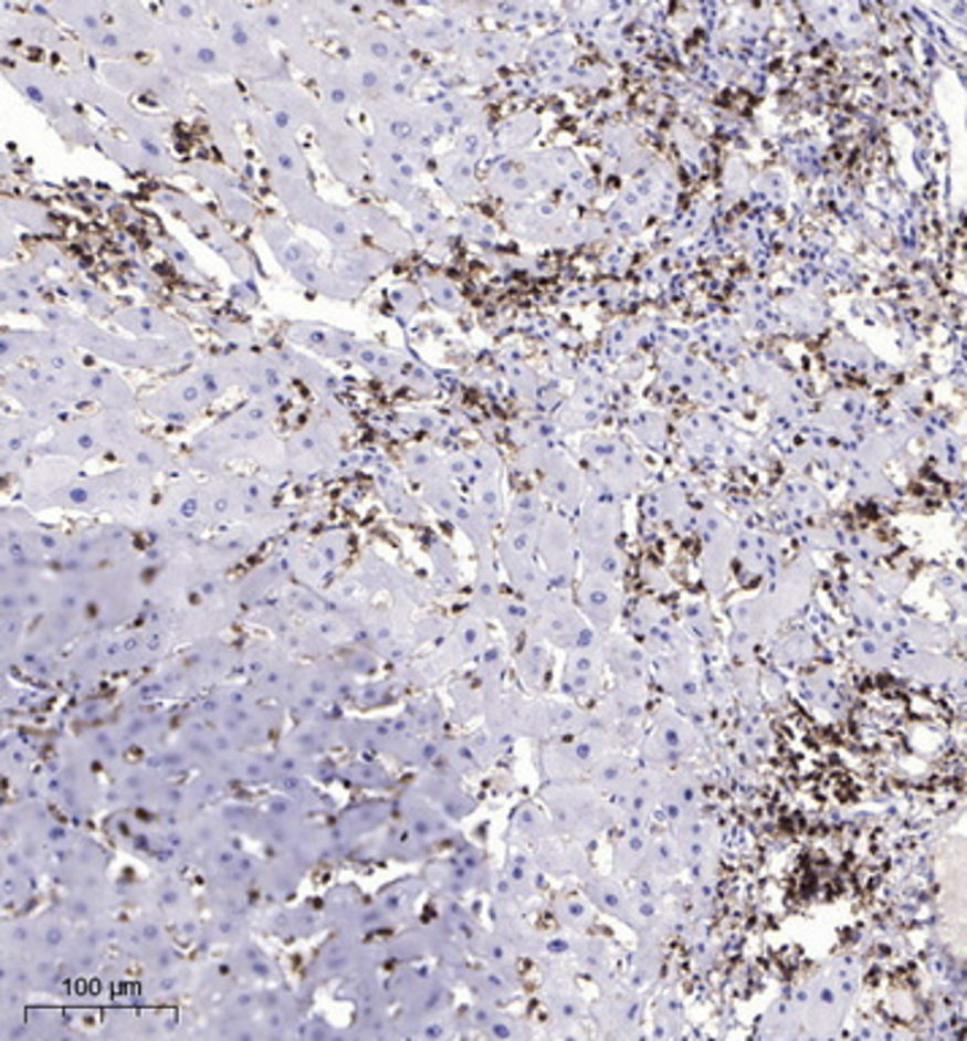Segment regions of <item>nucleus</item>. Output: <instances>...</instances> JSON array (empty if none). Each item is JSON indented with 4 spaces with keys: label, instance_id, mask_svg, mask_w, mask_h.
Here are the masks:
<instances>
[{
    "label": "nucleus",
    "instance_id": "423d86ee",
    "mask_svg": "<svg viewBox=\"0 0 967 1041\" xmlns=\"http://www.w3.org/2000/svg\"><path fill=\"white\" fill-rule=\"evenodd\" d=\"M287 337L293 339L296 345L306 347L312 353H320V356L334 358V361H358V353L364 347V339L353 337V334L341 332V328L328 326V323H315V320H296L291 323L287 328Z\"/></svg>",
    "mask_w": 967,
    "mask_h": 1041
},
{
    "label": "nucleus",
    "instance_id": "f8f14e48",
    "mask_svg": "<svg viewBox=\"0 0 967 1041\" xmlns=\"http://www.w3.org/2000/svg\"><path fill=\"white\" fill-rule=\"evenodd\" d=\"M250 14L266 39L282 41L291 50L306 46L302 39V20H298L296 9H291V6H252Z\"/></svg>",
    "mask_w": 967,
    "mask_h": 1041
},
{
    "label": "nucleus",
    "instance_id": "9b49d317",
    "mask_svg": "<svg viewBox=\"0 0 967 1041\" xmlns=\"http://www.w3.org/2000/svg\"><path fill=\"white\" fill-rule=\"evenodd\" d=\"M390 259H393V255L386 253L382 248H364V244H358V248H353V250L334 253L332 269L339 274V277L350 280V283L366 285L371 277L386 272V269L390 266Z\"/></svg>",
    "mask_w": 967,
    "mask_h": 1041
},
{
    "label": "nucleus",
    "instance_id": "39448f33",
    "mask_svg": "<svg viewBox=\"0 0 967 1041\" xmlns=\"http://www.w3.org/2000/svg\"><path fill=\"white\" fill-rule=\"evenodd\" d=\"M207 402V393H203L201 382H198L193 372L177 375L174 380H168L164 388H158V391L149 393L147 399H141V407L153 410L158 418H166V421L182 423L198 416L196 410H201Z\"/></svg>",
    "mask_w": 967,
    "mask_h": 1041
},
{
    "label": "nucleus",
    "instance_id": "5701e85b",
    "mask_svg": "<svg viewBox=\"0 0 967 1041\" xmlns=\"http://www.w3.org/2000/svg\"><path fill=\"white\" fill-rule=\"evenodd\" d=\"M198 318L207 323V326L212 328L214 334H220L222 339H228V343H231L233 347H248V350H250V345L255 343V332H250V328L242 326V323L228 320L225 315L207 313V309H198Z\"/></svg>",
    "mask_w": 967,
    "mask_h": 1041
},
{
    "label": "nucleus",
    "instance_id": "0eeeda50",
    "mask_svg": "<svg viewBox=\"0 0 967 1041\" xmlns=\"http://www.w3.org/2000/svg\"><path fill=\"white\" fill-rule=\"evenodd\" d=\"M237 71L231 52L218 39V33L190 30L188 33V74L193 76H225Z\"/></svg>",
    "mask_w": 967,
    "mask_h": 1041
},
{
    "label": "nucleus",
    "instance_id": "393cba45",
    "mask_svg": "<svg viewBox=\"0 0 967 1041\" xmlns=\"http://www.w3.org/2000/svg\"><path fill=\"white\" fill-rule=\"evenodd\" d=\"M257 231H261L263 242H266V248L272 250L274 259L282 253V250L287 248V244L293 242V239H296V233H293L291 223H287V220H282V218H263L261 223H257Z\"/></svg>",
    "mask_w": 967,
    "mask_h": 1041
},
{
    "label": "nucleus",
    "instance_id": "f3484780",
    "mask_svg": "<svg viewBox=\"0 0 967 1041\" xmlns=\"http://www.w3.org/2000/svg\"><path fill=\"white\" fill-rule=\"evenodd\" d=\"M65 293H69L76 304H82L93 318H112V315L117 313L112 298L106 296L98 285L87 283V280H82V277H71L69 283H65Z\"/></svg>",
    "mask_w": 967,
    "mask_h": 1041
},
{
    "label": "nucleus",
    "instance_id": "6e6552de",
    "mask_svg": "<svg viewBox=\"0 0 967 1041\" xmlns=\"http://www.w3.org/2000/svg\"><path fill=\"white\" fill-rule=\"evenodd\" d=\"M353 46H356L360 60L380 65V69H393L401 60H407L404 35L377 25H356Z\"/></svg>",
    "mask_w": 967,
    "mask_h": 1041
},
{
    "label": "nucleus",
    "instance_id": "6ab92c4d",
    "mask_svg": "<svg viewBox=\"0 0 967 1041\" xmlns=\"http://www.w3.org/2000/svg\"><path fill=\"white\" fill-rule=\"evenodd\" d=\"M3 209H6V220H14L17 225H25L28 231H35V233L55 231V223H52L50 212H46L44 207H39L35 201L6 199Z\"/></svg>",
    "mask_w": 967,
    "mask_h": 1041
},
{
    "label": "nucleus",
    "instance_id": "c85d7f7f",
    "mask_svg": "<svg viewBox=\"0 0 967 1041\" xmlns=\"http://www.w3.org/2000/svg\"><path fill=\"white\" fill-rule=\"evenodd\" d=\"M130 280H134V285H136V288L147 293V296H158V293H160V283H158V277H153V274H149L147 269L136 266L134 272H130Z\"/></svg>",
    "mask_w": 967,
    "mask_h": 1041
},
{
    "label": "nucleus",
    "instance_id": "bb28decb",
    "mask_svg": "<svg viewBox=\"0 0 967 1041\" xmlns=\"http://www.w3.org/2000/svg\"><path fill=\"white\" fill-rule=\"evenodd\" d=\"M388 298H390V304H393L396 313H399L401 320L412 318V315L418 313V307H420L418 288H414V285H407V283L393 285V288L388 291Z\"/></svg>",
    "mask_w": 967,
    "mask_h": 1041
},
{
    "label": "nucleus",
    "instance_id": "4468645a",
    "mask_svg": "<svg viewBox=\"0 0 967 1041\" xmlns=\"http://www.w3.org/2000/svg\"><path fill=\"white\" fill-rule=\"evenodd\" d=\"M315 229L328 239L334 253L353 250L360 244V225H358V220L353 218V209H339V207H334V203L323 201Z\"/></svg>",
    "mask_w": 967,
    "mask_h": 1041
},
{
    "label": "nucleus",
    "instance_id": "aec40b11",
    "mask_svg": "<svg viewBox=\"0 0 967 1041\" xmlns=\"http://www.w3.org/2000/svg\"><path fill=\"white\" fill-rule=\"evenodd\" d=\"M214 196H218L222 212H225L228 218L233 220V223H239V225L255 223V201L250 199V193H248V188H244L242 179H239V182H233V185H228V188H222L220 193H214Z\"/></svg>",
    "mask_w": 967,
    "mask_h": 1041
},
{
    "label": "nucleus",
    "instance_id": "2eb2a0df",
    "mask_svg": "<svg viewBox=\"0 0 967 1041\" xmlns=\"http://www.w3.org/2000/svg\"><path fill=\"white\" fill-rule=\"evenodd\" d=\"M193 90L198 98H201V104L212 112V119L237 123V119L250 117L248 109H244L242 95H239V90L233 85H212V82H207L203 76H196Z\"/></svg>",
    "mask_w": 967,
    "mask_h": 1041
},
{
    "label": "nucleus",
    "instance_id": "ddd939ff",
    "mask_svg": "<svg viewBox=\"0 0 967 1041\" xmlns=\"http://www.w3.org/2000/svg\"><path fill=\"white\" fill-rule=\"evenodd\" d=\"M291 277L296 280V285H302L304 291L315 293V296L339 298V302H350V298H356L358 293L364 291V285L339 277L332 266H323V263H306V266L293 269Z\"/></svg>",
    "mask_w": 967,
    "mask_h": 1041
},
{
    "label": "nucleus",
    "instance_id": "1a4fd4ad",
    "mask_svg": "<svg viewBox=\"0 0 967 1041\" xmlns=\"http://www.w3.org/2000/svg\"><path fill=\"white\" fill-rule=\"evenodd\" d=\"M353 218L358 220L360 229H366L380 242L386 253L401 255L412 248L410 233L401 229L396 218H390L386 209L377 207V203H358V207H353Z\"/></svg>",
    "mask_w": 967,
    "mask_h": 1041
},
{
    "label": "nucleus",
    "instance_id": "b1692460",
    "mask_svg": "<svg viewBox=\"0 0 967 1041\" xmlns=\"http://www.w3.org/2000/svg\"><path fill=\"white\" fill-rule=\"evenodd\" d=\"M276 263H280V266L285 269L287 274H291L293 269L306 266V263H320V253H317L315 244L306 242V239H302V236H296L291 244H287L285 250H282L280 255H276Z\"/></svg>",
    "mask_w": 967,
    "mask_h": 1041
},
{
    "label": "nucleus",
    "instance_id": "4be33fe9",
    "mask_svg": "<svg viewBox=\"0 0 967 1041\" xmlns=\"http://www.w3.org/2000/svg\"><path fill=\"white\" fill-rule=\"evenodd\" d=\"M160 11L166 14V25L179 30H203V20L209 14V6L190 3V0H174V3H164Z\"/></svg>",
    "mask_w": 967,
    "mask_h": 1041
},
{
    "label": "nucleus",
    "instance_id": "f03ea898",
    "mask_svg": "<svg viewBox=\"0 0 967 1041\" xmlns=\"http://www.w3.org/2000/svg\"><path fill=\"white\" fill-rule=\"evenodd\" d=\"M153 203L155 207L166 209V212L174 214V218L182 220V223L188 225L198 239H203L214 253H220L242 283H252L250 250L244 248L237 236H231V231H228L207 207H201L196 199H190L188 193H179V190H171V188L155 190Z\"/></svg>",
    "mask_w": 967,
    "mask_h": 1041
},
{
    "label": "nucleus",
    "instance_id": "9d476101",
    "mask_svg": "<svg viewBox=\"0 0 967 1041\" xmlns=\"http://www.w3.org/2000/svg\"><path fill=\"white\" fill-rule=\"evenodd\" d=\"M84 399L87 402H101L106 410H123L130 412L136 404V393L130 391L128 382L123 380L114 369H95L87 367V377H84Z\"/></svg>",
    "mask_w": 967,
    "mask_h": 1041
},
{
    "label": "nucleus",
    "instance_id": "cd10ccee",
    "mask_svg": "<svg viewBox=\"0 0 967 1041\" xmlns=\"http://www.w3.org/2000/svg\"><path fill=\"white\" fill-rule=\"evenodd\" d=\"M423 283H425V291H429L431 302L440 304V307L448 309V307H453L455 302H459V298H455L453 285H450L444 277H425Z\"/></svg>",
    "mask_w": 967,
    "mask_h": 1041
},
{
    "label": "nucleus",
    "instance_id": "a878e982",
    "mask_svg": "<svg viewBox=\"0 0 967 1041\" xmlns=\"http://www.w3.org/2000/svg\"><path fill=\"white\" fill-rule=\"evenodd\" d=\"M160 248H164L166 259L177 263V266L182 269L185 274H190V277L201 280V283H203V280H207V277H203L201 269H198V263H196L193 255H190V250L185 248V244L179 242V239L174 236V233H164V236H160Z\"/></svg>",
    "mask_w": 967,
    "mask_h": 1041
},
{
    "label": "nucleus",
    "instance_id": "7ed1b4c3",
    "mask_svg": "<svg viewBox=\"0 0 967 1041\" xmlns=\"http://www.w3.org/2000/svg\"><path fill=\"white\" fill-rule=\"evenodd\" d=\"M248 123L252 128V136H255V141H257V149H261L263 158H266L269 171H280V174H287V177H298V179H312L309 164H306L296 136L274 128V123L263 115V112L250 115Z\"/></svg>",
    "mask_w": 967,
    "mask_h": 1041
},
{
    "label": "nucleus",
    "instance_id": "20e7f679",
    "mask_svg": "<svg viewBox=\"0 0 967 1041\" xmlns=\"http://www.w3.org/2000/svg\"><path fill=\"white\" fill-rule=\"evenodd\" d=\"M114 326L128 332L130 337L138 339H168V343L179 345L182 350H193V337H190L188 326L174 320L164 309L153 307V304H130V307H119L112 315Z\"/></svg>",
    "mask_w": 967,
    "mask_h": 1041
},
{
    "label": "nucleus",
    "instance_id": "412c9836",
    "mask_svg": "<svg viewBox=\"0 0 967 1041\" xmlns=\"http://www.w3.org/2000/svg\"><path fill=\"white\" fill-rule=\"evenodd\" d=\"M44 298L35 288L30 285L17 283V280L3 277V313H25V315H39L41 307H44Z\"/></svg>",
    "mask_w": 967,
    "mask_h": 1041
},
{
    "label": "nucleus",
    "instance_id": "dca6fc26",
    "mask_svg": "<svg viewBox=\"0 0 967 1041\" xmlns=\"http://www.w3.org/2000/svg\"><path fill=\"white\" fill-rule=\"evenodd\" d=\"M50 9L52 17H60L63 22H69V28H74L84 41L106 28L104 3H55L50 6Z\"/></svg>",
    "mask_w": 967,
    "mask_h": 1041
},
{
    "label": "nucleus",
    "instance_id": "f257e3e1",
    "mask_svg": "<svg viewBox=\"0 0 967 1041\" xmlns=\"http://www.w3.org/2000/svg\"><path fill=\"white\" fill-rule=\"evenodd\" d=\"M60 337L74 347L93 353L101 361L112 364V367L123 369H158V367H174L190 356L179 345L168 343V339H138V337H119V334L106 332V328L95 326V323L74 315Z\"/></svg>",
    "mask_w": 967,
    "mask_h": 1041
},
{
    "label": "nucleus",
    "instance_id": "a211bd4d",
    "mask_svg": "<svg viewBox=\"0 0 967 1041\" xmlns=\"http://www.w3.org/2000/svg\"><path fill=\"white\" fill-rule=\"evenodd\" d=\"M212 136H214V145H218V149L222 153V158H225L228 166H231V171L239 174V177H248L250 166H248V158H244L242 145H239L237 123H228V119H212Z\"/></svg>",
    "mask_w": 967,
    "mask_h": 1041
}]
</instances>
